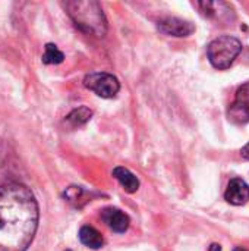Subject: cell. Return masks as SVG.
Returning <instances> with one entry per match:
<instances>
[{
  "label": "cell",
  "instance_id": "14",
  "mask_svg": "<svg viewBox=\"0 0 249 251\" xmlns=\"http://www.w3.org/2000/svg\"><path fill=\"white\" fill-rule=\"evenodd\" d=\"M241 154H242V157L244 159H247V160H249V143L241 150Z\"/></svg>",
  "mask_w": 249,
  "mask_h": 251
},
{
  "label": "cell",
  "instance_id": "5",
  "mask_svg": "<svg viewBox=\"0 0 249 251\" xmlns=\"http://www.w3.org/2000/svg\"><path fill=\"white\" fill-rule=\"evenodd\" d=\"M227 116L233 124L241 125L249 122V82L238 88L235 100L229 107Z\"/></svg>",
  "mask_w": 249,
  "mask_h": 251
},
{
  "label": "cell",
  "instance_id": "15",
  "mask_svg": "<svg viewBox=\"0 0 249 251\" xmlns=\"http://www.w3.org/2000/svg\"><path fill=\"white\" fill-rule=\"evenodd\" d=\"M208 251H222V246L220 244H211Z\"/></svg>",
  "mask_w": 249,
  "mask_h": 251
},
{
  "label": "cell",
  "instance_id": "13",
  "mask_svg": "<svg viewBox=\"0 0 249 251\" xmlns=\"http://www.w3.org/2000/svg\"><path fill=\"white\" fill-rule=\"evenodd\" d=\"M63 59H65V56L57 49V46H54V44H47L45 46V50H44V54H43V63H45V65H57V63H62Z\"/></svg>",
  "mask_w": 249,
  "mask_h": 251
},
{
  "label": "cell",
  "instance_id": "9",
  "mask_svg": "<svg viewBox=\"0 0 249 251\" xmlns=\"http://www.w3.org/2000/svg\"><path fill=\"white\" fill-rule=\"evenodd\" d=\"M113 176L120 182V185L125 188L126 193L134 194V193L138 191V188H139V181H138V178H136L129 169H126V168H123V166H117V168L113 169Z\"/></svg>",
  "mask_w": 249,
  "mask_h": 251
},
{
  "label": "cell",
  "instance_id": "11",
  "mask_svg": "<svg viewBox=\"0 0 249 251\" xmlns=\"http://www.w3.org/2000/svg\"><path fill=\"white\" fill-rule=\"evenodd\" d=\"M65 199L73 206V207H82L85 203L90 201V194L82 187H69L65 191Z\"/></svg>",
  "mask_w": 249,
  "mask_h": 251
},
{
  "label": "cell",
  "instance_id": "7",
  "mask_svg": "<svg viewBox=\"0 0 249 251\" xmlns=\"http://www.w3.org/2000/svg\"><path fill=\"white\" fill-rule=\"evenodd\" d=\"M101 221L116 234H125L129 228V216L114 207H107L101 212Z\"/></svg>",
  "mask_w": 249,
  "mask_h": 251
},
{
  "label": "cell",
  "instance_id": "6",
  "mask_svg": "<svg viewBox=\"0 0 249 251\" xmlns=\"http://www.w3.org/2000/svg\"><path fill=\"white\" fill-rule=\"evenodd\" d=\"M158 29L163 34L173 37H188L195 31V25L179 18H164L158 22Z\"/></svg>",
  "mask_w": 249,
  "mask_h": 251
},
{
  "label": "cell",
  "instance_id": "8",
  "mask_svg": "<svg viewBox=\"0 0 249 251\" xmlns=\"http://www.w3.org/2000/svg\"><path fill=\"white\" fill-rule=\"evenodd\" d=\"M225 199L227 203L233 204V206H244L247 204L249 200V187L248 184L241 179V178H235L229 182L227 190L225 193Z\"/></svg>",
  "mask_w": 249,
  "mask_h": 251
},
{
  "label": "cell",
  "instance_id": "3",
  "mask_svg": "<svg viewBox=\"0 0 249 251\" xmlns=\"http://www.w3.org/2000/svg\"><path fill=\"white\" fill-rule=\"evenodd\" d=\"M242 51V43L232 35H222L207 46V56L216 69H227Z\"/></svg>",
  "mask_w": 249,
  "mask_h": 251
},
{
  "label": "cell",
  "instance_id": "17",
  "mask_svg": "<svg viewBox=\"0 0 249 251\" xmlns=\"http://www.w3.org/2000/svg\"><path fill=\"white\" fill-rule=\"evenodd\" d=\"M66 251H70V250H66Z\"/></svg>",
  "mask_w": 249,
  "mask_h": 251
},
{
  "label": "cell",
  "instance_id": "1",
  "mask_svg": "<svg viewBox=\"0 0 249 251\" xmlns=\"http://www.w3.org/2000/svg\"><path fill=\"white\" fill-rule=\"evenodd\" d=\"M38 221V203L28 187L18 182L0 185V251L28 250Z\"/></svg>",
  "mask_w": 249,
  "mask_h": 251
},
{
  "label": "cell",
  "instance_id": "12",
  "mask_svg": "<svg viewBox=\"0 0 249 251\" xmlns=\"http://www.w3.org/2000/svg\"><path fill=\"white\" fill-rule=\"evenodd\" d=\"M91 116H92V110L88 109L87 106H81V107L72 110V112L68 115L66 121H68L72 126H81V125H84V124H87V122L91 119Z\"/></svg>",
  "mask_w": 249,
  "mask_h": 251
},
{
  "label": "cell",
  "instance_id": "4",
  "mask_svg": "<svg viewBox=\"0 0 249 251\" xmlns=\"http://www.w3.org/2000/svg\"><path fill=\"white\" fill-rule=\"evenodd\" d=\"M84 85L103 99H113L120 90L117 78L107 72H94L87 75Z\"/></svg>",
  "mask_w": 249,
  "mask_h": 251
},
{
  "label": "cell",
  "instance_id": "16",
  "mask_svg": "<svg viewBox=\"0 0 249 251\" xmlns=\"http://www.w3.org/2000/svg\"><path fill=\"white\" fill-rule=\"evenodd\" d=\"M233 251H245V250H244V249H241V247H238V249H235Z\"/></svg>",
  "mask_w": 249,
  "mask_h": 251
},
{
  "label": "cell",
  "instance_id": "10",
  "mask_svg": "<svg viewBox=\"0 0 249 251\" xmlns=\"http://www.w3.org/2000/svg\"><path fill=\"white\" fill-rule=\"evenodd\" d=\"M78 237H79V241L85 247H88V249L98 250V249H101L104 246V240H103L101 234L95 228H92V226H88V225L82 226L79 229V235Z\"/></svg>",
  "mask_w": 249,
  "mask_h": 251
},
{
  "label": "cell",
  "instance_id": "2",
  "mask_svg": "<svg viewBox=\"0 0 249 251\" xmlns=\"http://www.w3.org/2000/svg\"><path fill=\"white\" fill-rule=\"evenodd\" d=\"M65 7L68 10V15L72 18V21L81 31L95 37L106 35L107 19L104 16L101 6L97 1H66Z\"/></svg>",
  "mask_w": 249,
  "mask_h": 251
}]
</instances>
